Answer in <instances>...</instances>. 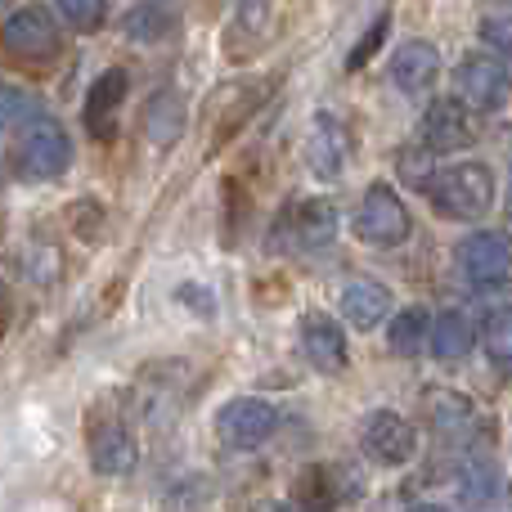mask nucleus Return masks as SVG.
Masks as SVG:
<instances>
[{
  "mask_svg": "<svg viewBox=\"0 0 512 512\" xmlns=\"http://www.w3.org/2000/svg\"><path fill=\"white\" fill-rule=\"evenodd\" d=\"M9 158L23 180H59L72 167V140L50 113L32 108L9 131Z\"/></svg>",
  "mask_w": 512,
  "mask_h": 512,
  "instance_id": "1",
  "label": "nucleus"
},
{
  "mask_svg": "<svg viewBox=\"0 0 512 512\" xmlns=\"http://www.w3.org/2000/svg\"><path fill=\"white\" fill-rule=\"evenodd\" d=\"M427 194H432L436 212L450 221H481L495 207V176L481 162H454V167L432 171Z\"/></svg>",
  "mask_w": 512,
  "mask_h": 512,
  "instance_id": "2",
  "label": "nucleus"
},
{
  "mask_svg": "<svg viewBox=\"0 0 512 512\" xmlns=\"http://www.w3.org/2000/svg\"><path fill=\"white\" fill-rule=\"evenodd\" d=\"M409 234H414V221L396 189L369 185V194L360 198V212H355V239L369 248H400Z\"/></svg>",
  "mask_w": 512,
  "mask_h": 512,
  "instance_id": "3",
  "label": "nucleus"
},
{
  "mask_svg": "<svg viewBox=\"0 0 512 512\" xmlns=\"http://www.w3.org/2000/svg\"><path fill=\"white\" fill-rule=\"evenodd\" d=\"M86 450H90V463H95L99 477H131V472L140 468L135 432L117 414H104V409H95L86 423Z\"/></svg>",
  "mask_w": 512,
  "mask_h": 512,
  "instance_id": "4",
  "label": "nucleus"
},
{
  "mask_svg": "<svg viewBox=\"0 0 512 512\" xmlns=\"http://www.w3.org/2000/svg\"><path fill=\"white\" fill-rule=\"evenodd\" d=\"M279 427V409L261 396H234L216 409V441L230 450H256Z\"/></svg>",
  "mask_w": 512,
  "mask_h": 512,
  "instance_id": "5",
  "label": "nucleus"
},
{
  "mask_svg": "<svg viewBox=\"0 0 512 512\" xmlns=\"http://www.w3.org/2000/svg\"><path fill=\"white\" fill-rule=\"evenodd\" d=\"M0 50L14 54V59H27V63L54 59V54H59V23H54V14L41 5L14 9V14L0 23Z\"/></svg>",
  "mask_w": 512,
  "mask_h": 512,
  "instance_id": "6",
  "label": "nucleus"
},
{
  "mask_svg": "<svg viewBox=\"0 0 512 512\" xmlns=\"http://www.w3.org/2000/svg\"><path fill=\"white\" fill-rule=\"evenodd\" d=\"M427 405V423L432 432L441 436L445 445H477V441H490V423H481L477 405L459 391H445V387H432L423 396Z\"/></svg>",
  "mask_w": 512,
  "mask_h": 512,
  "instance_id": "7",
  "label": "nucleus"
},
{
  "mask_svg": "<svg viewBox=\"0 0 512 512\" xmlns=\"http://www.w3.org/2000/svg\"><path fill=\"white\" fill-rule=\"evenodd\" d=\"M454 86H459V99L472 113H495V108H504L512 81H508L504 63L490 50H472L468 59L454 68Z\"/></svg>",
  "mask_w": 512,
  "mask_h": 512,
  "instance_id": "8",
  "label": "nucleus"
},
{
  "mask_svg": "<svg viewBox=\"0 0 512 512\" xmlns=\"http://www.w3.org/2000/svg\"><path fill=\"white\" fill-rule=\"evenodd\" d=\"M360 445L373 463H382V468H400V463H409L418 454V432H414L409 418L391 414V409H378V414L364 418Z\"/></svg>",
  "mask_w": 512,
  "mask_h": 512,
  "instance_id": "9",
  "label": "nucleus"
},
{
  "mask_svg": "<svg viewBox=\"0 0 512 512\" xmlns=\"http://www.w3.org/2000/svg\"><path fill=\"white\" fill-rule=\"evenodd\" d=\"M279 243L297 252H315V248H328L337 239V207L328 198H306V203H292L288 212L279 216Z\"/></svg>",
  "mask_w": 512,
  "mask_h": 512,
  "instance_id": "10",
  "label": "nucleus"
},
{
  "mask_svg": "<svg viewBox=\"0 0 512 512\" xmlns=\"http://www.w3.org/2000/svg\"><path fill=\"white\" fill-rule=\"evenodd\" d=\"M360 499V477L342 463H315V468H301L292 481V504L297 508H342Z\"/></svg>",
  "mask_w": 512,
  "mask_h": 512,
  "instance_id": "11",
  "label": "nucleus"
},
{
  "mask_svg": "<svg viewBox=\"0 0 512 512\" xmlns=\"http://www.w3.org/2000/svg\"><path fill=\"white\" fill-rule=\"evenodd\" d=\"M297 333H301V351H306V360L315 364V373H328V378L346 373L351 351H346V333L333 315H324V310H306Z\"/></svg>",
  "mask_w": 512,
  "mask_h": 512,
  "instance_id": "12",
  "label": "nucleus"
},
{
  "mask_svg": "<svg viewBox=\"0 0 512 512\" xmlns=\"http://www.w3.org/2000/svg\"><path fill=\"white\" fill-rule=\"evenodd\" d=\"M423 144L432 153H459L477 144V122L463 99H436L423 113Z\"/></svg>",
  "mask_w": 512,
  "mask_h": 512,
  "instance_id": "13",
  "label": "nucleus"
},
{
  "mask_svg": "<svg viewBox=\"0 0 512 512\" xmlns=\"http://www.w3.org/2000/svg\"><path fill=\"white\" fill-rule=\"evenodd\" d=\"M346 158H351V131H346V122L333 113H315L310 117V135H306V167L319 180H337L346 171Z\"/></svg>",
  "mask_w": 512,
  "mask_h": 512,
  "instance_id": "14",
  "label": "nucleus"
},
{
  "mask_svg": "<svg viewBox=\"0 0 512 512\" xmlns=\"http://www.w3.org/2000/svg\"><path fill=\"white\" fill-rule=\"evenodd\" d=\"M459 261H463V274H468L477 288H499L512 274V243L495 230H477L463 239Z\"/></svg>",
  "mask_w": 512,
  "mask_h": 512,
  "instance_id": "15",
  "label": "nucleus"
},
{
  "mask_svg": "<svg viewBox=\"0 0 512 512\" xmlns=\"http://www.w3.org/2000/svg\"><path fill=\"white\" fill-rule=\"evenodd\" d=\"M126 86H131V77H126L122 68H104L95 77V86L86 90L81 117H86V131L95 135V140H113V122H117V113H122Z\"/></svg>",
  "mask_w": 512,
  "mask_h": 512,
  "instance_id": "16",
  "label": "nucleus"
},
{
  "mask_svg": "<svg viewBox=\"0 0 512 512\" xmlns=\"http://www.w3.org/2000/svg\"><path fill=\"white\" fill-rule=\"evenodd\" d=\"M185 126H189V108L176 90H158L140 113V131L153 149H176L185 140Z\"/></svg>",
  "mask_w": 512,
  "mask_h": 512,
  "instance_id": "17",
  "label": "nucleus"
},
{
  "mask_svg": "<svg viewBox=\"0 0 512 512\" xmlns=\"http://www.w3.org/2000/svg\"><path fill=\"white\" fill-rule=\"evenodd\" d=\"M387 310H391V292L382 288L378 279H346L342 283V315L351 328L369 333V328H378L382 319H387Z\"/></svg>",
  "mask_w": 512,
  "mask_h": 512,
  "instance_id": "18",
  "label": "nucleus"
},
{
  "mask_svg": "<svg viewBox=\"0 0 512 512\" xmlns=\"http://www.w3.org/2000/svg\"><path fill=\"white\" fill-rule=\"evenodd\" d=\"M391 77L405 95H423L436 77H441V54H436L432 41H405L391 59Z\"/></svg>",
  "mask_w": 512,
  "mask_h": 512,
  "instance_id": "19",
  "label": "nucleus"
},
{
  "mask_svg": "<svg viewBox=\"0 0 512 512\" xmlns=\"http://www.w3.org/2000/svg\"><path fill=\"white\" fill-rule=\"evenodd\" d=\"M180 27V5L176 0H135L122 18V32L140 45H158L167 41L171 32Z\"/></svg>",
  "mask_w": 512,
  "mask_h": 512,
  "instance_id": "20",
  "label": "nucleus"
},
{
  "mask_svg": "<svg viewBox=\"0 0 512 512\" xmlns=\"http://www.w3.org/2000/svg\"><path fill=\"white\" fill-rule=\"evenodd\" d=\"M427 346H432L436 360L454 364V360H463V355L477 346V328H472V319L463 315V310H445V315L432 324V342Z\"/></svg>",
  "mask_w": 512,
  "mask_h": 512,
  "instance_id": "21",
  "label": "nucleus"
},
{
  "mask_svg": "<svg viewBox=\"0 0 512 512\" xmlns=\"http://www.w3.org/2000/svg\"><path fill=\"white\" fill-rule=\"evenodd\" d=\"M423 342H432V319H427V310H400L396 319H391L387 328V346L391 355H400V360H414V355H423Z\"/></svg>",
  "mask_w": 512,
  "mask_h": 512,
  "instance_id": "22",
  "label": "nucleus"
},
{
  "mask_svg": "<svg viewBox=\"0 0 512 512\" xmlns=\"http://www.w3.org/2000/svg\"><path fill=\"white\" fill-rule=\"evenodd\" d=\"M54 14H59L72 32L90 36V32H99V27L108 23V0H59Z\"/></svg>",
  "mask_w": 512,
  "mask_h": 512,
  "instance_id": "23",
  "label": "nucleus"
},
{
  "mask_svg": "<svg viewBox=\"0 0 512 512\" xmlns=\"http://www.w3.org/2000/svg\"><path fill=\"white\" fill-rule=\"evenodd\" d=\"M481 41H486L490 54L504 63V72H508V81H512V9H499V14L481 18Z\"/></svg>",
  "mask_w": 512,
  "mask_h": 512,
  "instance_id": "24",
  "label": "nucleus"
},
{
  "mask_svg": "<svg viewBox=\"0 0 512 512\" xmlns=\"http://www.w3.org/2000/svg\"><path fill=\"white\" fill-rule=\"evenodd\" d=\"M486 351H490V360H495L499 369H512V301H504V306L490 315V324H486Z\"/></svg>",
  "mask_w": 512,
  "mask_h": 512,
  "instance_id": "25",
  "label": "nucleus"
},
{
  "mask_svg": "<svg viewBox=\"0 0 512 512\" xmlns=\"http://www.w3.org/2000/svg\"><path fill=\"white\" fill-rule=\"evenodd\" d=\"M396 167H400V176H405V185H414V189H427V180H432V149L427 144H409V149H400L396 153Z\"/></svg>",
  "mask_w": 512,
  "mask_h": 512,
  "instance_id": "26",
  "label": "nucleus"
},
{
  "mask_svg": "<svg viewBox=\"0 0 512 512\" xmlns=\"http://www.w3.org/2000/svg\"><path fill=\"white\" fill-rule=\"evenodd\" d=\"M32 108H41V104H36V95H27L23 86H0V135L14 131Z\"/></svg>",
  "mask_w": 512,
  "mask_h": 512,
  "instance_id": "27",
  "label": "nucleus"
},
{
  "mask_svg": "<svg viewBox=\"0 0 512 512\" xmlns=\"http://www.w3.org/2000/svg\"><path fill=\"white\" fill-rule=\"evenodd\" d=\"M387 32H391V14H378V18H373L369 32H364L360 41H355V50H351V59H346V68H351V72H355V68H364V63H369L373 54H378V45L387 41Z\"/></svg>",
  "mask_w": 512,
  "mask_h": 512,
  "instance_id": "28",
  "label": "nucleus"
},
{
  "mask_svg": "<svg viewBox=\"0 0 512 512\" xmlns=\"http://www.w3.org/2000/svg\"><path fill=\"white\" fill-rule=\"evenodd\" d=\"M99 221H104V212H99V203H72L68 207V225L77 239H95L99 234Z\"/></svg>",
  "mask_w": 512,
  "mask_h": 512,
  "instance_id": "29",
  "label": "nucleus"
},
{
  "mask_svg": "<svg viewBox=\"0 0 512 512\" xmlns=\"http://www.w3.org/2000/svg\"><path fill=\"white\" fill-rule=\"evenodd\" d=\"M176 297L185 301L189 310H198V315H212V310H216V306H212V292H207V288H194V283H185Z\"/></svg>",
  "mask_w": 512,
  "mask_h": 512,
  "instance_id": "30",
  "label": "nucleus"
},
{
  "mask_svg": "<svg viewBox=\"0 0 512 512\" xmlns=\"http://www.w3.org/2000/svg\"><path fill=\"white\" fill-rule=\"evenodd\" d=\"M9 324H14V315H9V301L0 297V342L9 337Z\"/></svg>",
  "mask_w": 512,
  "mask_h": 512,
  "instance_id": "31",
  "label": "nucleus"
},
{
  "mask_svg": "<svg viewBox=\"0 0 512 512\" xmlns=\"http://www.w3.org/2000/svg\"><path fill=\"white\" fill-rule=\"evenodd\" d=\"M508 216H512V176H508Z\"/></svg>",
  "mask_w": 512,
  "mask_h": 512,
  "instance_id": "32",
  "label": "nucleus"
},
{
  "mask_svg": "<svg viewBox=\"0 0 512 512\" xmlns=\"http://www.w3.org/2000/svg\"><path fill=\"white\" fill-rule=\"evenodd\" d=\"M0 5H5V0H0Z\"/></svg>",
  "mask_w": 512,
  "mask_h": 512,
  "instance_id": "33",
  "label": "nucleus"
}]
</instances>
